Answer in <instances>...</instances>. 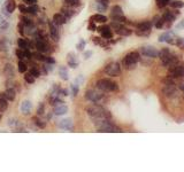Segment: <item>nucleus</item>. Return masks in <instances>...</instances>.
I'll use <instances>...</instances> for the list:
<instances>
[{"instance_id": "obj_1", "label": "nucleus", "mask_w": 184, "mask_h": 172, "mask_svg": "<svg viewBox=\"0 0 184 172\" xmlns=\"http://www.w3.org/2000/svg\"><path fill=\"white\" fill-rule=\"evenodd\" d=\"M85 111L89 116L92 118V120H99V118H107V120H111L112 118V115L108 110H106L104 107H101V105H90L87 106L85 108Z\"/></svg>"}, {"instance_id": "obj_2", "label": "nucleus", "mask_w": 184, "mask_h": 172, "mask_svg": "<svg viewBox=\"0 0 184 172\" xmlns=\"http://www.w3.org/2000/svg\"><path fill=\"white\" fill-rule=\"evenodd\" d=\"M159 57L161 60V63L163 67H172L174 64L178 62V57L177 55L173 54L168 48H162L160 52H159Z\"/></svg>"}, {"instance_id": "obj_3", "label": "nucleus", "mask_w": 184, "mask_h": 172, "mask_svg": "<svg viewBox=\"0 0 184 172\" xmlns=\"http://www.w3.org/2000/svg\"><path fill=\"white\" fill-rule=\"evenodd\" d=\"M140 61V54L137 51L128 53L127 55L123 57L122 60V66H123L127 70H132L136 68V64Z\"/></svg>"}, {"instance_id": "obj_4", "label": "nucleus", "mask_w": 184, "mask_h": 172, "mask_svg": "<svg viewBox=\"0 0 184 172\" xmlns=\"http://www.w3.org/2000/svg\"><path fill=\"white\" fill-rule=\"evenodd\" d=\"M96 86H97L98 90L102 91V92H116V91H119V85L109 78L99 79Z\"/></svg>"}, {"instance_id": "obj_5", "label": "nucleus", "mask_w": 184, "mask_h": 172, "mask_svg": "<svg viewBox=\"0 0 184 172\" xmlns=\"http://www.w3.org/2000/svg\"><path fill=\"white\" fill-rule=\"evenodd\" d=\"M173 78H167L163 79L162 83H163V87H162V94L167 97H175L177 95V88L175 84L172 80Z\"/></svg>"}, {"instance_id": "obj_6", "label": "nucleus", "mask_w": 184, "mask_h": 172, "mask_svg": "<svg viewBox=\"0 0 184 172\" xmlns=\"http://www.w3.org/2000/svg\"><path fill=\"white\" fill-rule=\"evenodd\" d=\"M84 97L87 101H91L93 103H97V105H101L106 100L105 94H102L101 92H98L96 90H87L84 94Z\"/></svg>"}, {"instance_id": "obj_7", "label": "nucleus", "mask_w": 184, "mask_h": 172, "mask_svg": "<svg viewBox=\"0 0 184 172\" xmlns=\"http://www.w3.org/2000/svg\"><path fill=\"white\" fill-rule=\"evenodd\" d=\"M152 29V22L151 21H143L136 24V31L135 34L140 37H147L151 34Z\"/></svg>"}, {"instance_id": "obj_8", "label": "nucleus", "mask_w": 184, "mask_h": 172, "mask_svg": "<svg viewBox=\"0 0 184 172\" xmlns=\"http://www.w3.org/2000/svg\"><path fill=\"white\" fill-rule=\"evenodd\" d=\"M168 77L170 78H181L184 77V62H176V63L169 67Z\"/></svg>"}, {"instance_id": "obj_9", "label": "nucleus", "mask_w": 184, "mask_h": 172, "mask_svg": "<svg viewBox=\"0 0 184 172\" xmlns=\"http://www.w3.org/2000/svg\"><path fill=\"white\" fill-rule=\"evenodd\" d=\"M104 72H105L107 76H112V77H116L121 74V66L120 63L117 62H111L105 67L104 69Z\"/></svg>"}, {"instance_id": "obj_10", "label": "nucleus", "mask_w": 184, "mask_h": 172, "mask_svg": "<svg viewBox=\"0 0 184 172\" xmlns=\"http://www.w3.org/2000/svg\"><path fill=\"white\" fill-rule=\"evenodd\" d=\"M140 53H142L144 56L150 57V59H155V57H159V51L157 48L152 47V46H144V47H142Z\"/></svg>"}, {"instance_id": "obj_11", "label": "nucleus", "mask_w": 184, "mask_h": 172, "mask_svg": "<svg viewBox=\"0 0 184 172\" xmlns=\"http://www.w3.org/2000/svg\"><path fill=\"white\" fill-rule=\"evenodd\" d=\"M99 34H101V38L104 39H112L113 38V32H112V29H111V26L109 25H101V26H98L97 30Z\"/></svg>"}, {"instance_id": "obj_12", "label": "nucleus", "mask_w": 184, "mask_h": 172, "mask_svg": "<svg viewBox=\"0 0 184 172\" xmlns=\"http://www.w3.org/2000/svg\"><path fill=\"white\" fill-rule=\"evenodd\" d=\"M159 41H160V43H168V44L175 45V44H176V38H175L173 32L167 31V32L162 34L161 36L159 37Z\"/></svg>"}, {"instance_id": "obj_13", "label": "nucleus", "mask_w": 184, "mask_h": 172, "mask_svg": "<svg viewBox=\"0 0 184 172\" xmlns=\"http://www.w3.org/2000/svg\"><path fill=\"white\" fill-rule=\"evenodd\" d=\"M180 15V11H176V13H174V11H166L165 13H163V15L161 16L162 19L165 20V23L168 22V26L172 24V23L176 20V16Z\"/></svg>"}, {"instance_id": "obj_14", "label": "nucleus", "mask_w": 184, "mask_h": 172, "mask_svg": "<svg viewBox=\"0 0 184 172\" xmlns=\"http://www.w3.org/2000/svg\"><path fill=\"white\" fill-rule=\"evenodd\" d=\"M49 29H50V36L52 38V40H54V41L59 40V37H60L59 30H58V28H56V24L53 23V21H50L49 22Z\"/></svg>"}, {"instance_id": "obj_15", "label": "nucleus", "mask_w": 184, "mask_h": 172, "mask_svg": "<svg viewBox=\"0 0 184 172\" xmlns=\"http://www.w3.org/2000/svg\"><path fill=\"white\" fill-rule=\"evenodd\" d=\"M67 17L62 14V13H56L53 15V23L56 24V25H64L67 23Z\"/></svg>"}, {"instance_id": "obj_16", "label": "nucleus", "mask_w": 184, "mask_h": 172, "mask_svg": "<svg viewBox=\"0 0 184 172\" xmlns=\"http://www.w3.org/2000/svg\"><path fill=\"white\" fill-rule=\"evenodd\" d=\"M36 48H37L38 52L40 53H47L49 52V45H47V41H43V40H36Z\"/></svg>"}, {"instance_id": "obj_17", "label": "nucleus", "mask_w": 184, "mask_h": 172, "mask_svg": "<svg viewBox=\"0 0 184 172\" xmlns=\"http://www.w3.org/2000/svg\"><path fill=\"white\" fill-rule=\"evenodd\" d=\"M60 13H62L67 19H72L73 16H75L76 11L74 9V7H69V6H64L61 8Z\"/></svg>"}, {"instance_id": "obj_18", "label": "nucleus", "mask_w": 184, "mask_h": 172, "mask_svg": "<svg viewBox=\"0 0 184 172\" xmlns=\"http://www.w3.org/2000/svg\"><path fill=\"white\" fill-rule=\"evenodd\" d=\"M53 112H54V115L56 116H64L68 112V107L64 105H59V106H55L54 109H53Z\"/></svg>"}, {"instance_id": "obj_19", "label": "nucleus", "mask_w": 184, "mask_h": 172, "mask_svg": "<svg viewBox=\"0 0 184 172\" xmlns=\"http://www.w3.org/2000/svg\"><path fill=\"white\" fill-rule=\"evenodd\" d=\"M115 32H116L117 34H120V36L128 37V36H130V34H132V30H130L129 28H125V26H123L122 24H121L119 28H116V29H115Z\"/></svg>"}, {"instance_id": "obj_20", "label": "nucleus", "mask_w": 184, "mask_h": 172, "mask_svg": "<svg viewBox=\"0 0 184 172\" xmlns=\"http://www.w3.org/2000/svg\"><path fill=\"white\" fill-rule=\"evenodd\" d=\"M31 108H32V105H31L30 101H28V100H26V101H23L22 103H21V112H22L23 115H29L31 111Z\"/></svg>"}, {"instance_id": "obj_21", "label": "nucleus", "mask_w": 184, "mask_h": 172, "mask_svg": "<svg viewBox=\"0 0 184 172\" xmlns=\"http://www.w3.org/2000/svg\"><path fill=\"white\" fill-rule=\"evenodd\" d=\"M67 61H68V64H69V67L72 68H76L78 66V61H77V57L74 53H69L67 55Z\"/></svg>"}, {"instance_id": "obj_22", "label": "nucleus", "mask_w": 184, "mask_h": 172, "mask_svg": "<svg viewBox=\"0 0 184 172\" xmlns=\"http://www.w3.org/2000/svg\"><path fill=\"white\" fill-rule=\"evenodd\" d=\"M59 127L61 129H64V130H73V122L72 120H69V118H66V120H62L60 123L58 124Z\"/></svg>"}, {"instance_id": "obj_23", "label": "nucleus", "mask_w": 184, "mask_h": 172, "mask_svg": "<svg viewBox=\"0 0 184 172\" xmlns=\"http://www.w3.org/2000/svg\"><path fill=\"white\" fill-rule=\"evenodd\" d=\"M91 21H93L94 23H106L107 22V17L102 14H94V15L91 16Z\"/></svg>"}, {"instance_id": "obj_24", "label": "nucleus", "mask_w": 184, "mask_h": 172, "mask_svg": "<svg viewBox=\"0 0 184 172\" xmlns=\"http://www.w3.org/2000/svg\"><path fill=\"white\" fill-rule=\"evenodd\" d=\"M8 109V100L5 97V93H0V111H5Z\"/></svg>"}, {"instance_id": "obj_25", "label": "nucleus", "mask_w": 184, "mask_h": 172, "mask_svg": "<svg viewBox=\"0 0 184 172\" xmlns=\"http://www.w3.org/2000/svg\"><path fill=\"white\" fill-rule=\"evenodd\" d=\"M5 93V97H6V99H7L8 101H14L16 97V92L14 88H12V87H9V88H7L6 90V92H4Z\"/></svg>"}, {"instance_id": "obj_26", "label": "nucleus", "mask_w": 184, "mask_h": 172, "mask_svg": "<svg viewBox=\"0 0 184 172\" xmlns=\"http://www.w3.org/2000/svg\"><path fill=\"white\" fill-rule=\"evenodd\" d=\"M4 74L5 76L7 77V78H13V76H14V68L12 64H6L4 67Z\"/></svg>"}, {"instance_id": "obj_27", "label": "nucleus", "mask_w": 184, "mask_h": 172, "mask_svg": "<svg viewBox=\"0 0 184 172\" xmlns=\"http://www.w3.org/2000/svg\"><path fill=\"white\" fill-rule=\"evenodd\" d=\"M92 41H93L96 45L102 46V47H107V45H108V39H104L101 37H93L92 38Z\"/></svg>"}, {"instance_id": "obj_28", "label": "nucleus", "mask_w": 184, "mask_h": 172, "mask_svg": "<svg viewBox=\"0 0 184 172\" xmlns=\"http://www.w3.org/2000/svg\"><path fill=\"white\" fill-rule=\"evenodd\" d=\"M16 8V1L15 0H7L6 1V11H8V14H12L15 11Z\"/></svg>"}, {"instance_id": "obj_29", "label": "nucleus", "mask_w": 184, "mask_h": 172, "mask_svg": "<svg viewBox=\"0 0 184 172\" xmlns=\"http://www.w3.org/2000/svg\"><path fill=\"white\" fill-rule=\"evenodd\" d=\"M120 15H123V11H122V8H121L119 5L113 6L112 11H111V17H112V16H120Z\"/></svg>"}, {"instance_id": "obj_30", "label": "nucleus", "mask_w": 184, "mask_h": 172, "mask_svg": "<svg viewBox=\"0 0 184 172\" xmlns=\"http://www.w3.org/2000/svg\"><path fill=\"white\" fill-rule=\"evenodd\" d=\"M154 26L157 28V29H161L162 26H163V24H165V20L162 19V17H160V16H157V17H154Z\"/></svg>"}, {"instance_id": "obj_31", "label": "nucleus", "mask_w": 184, "mask_h": 172, "mask_svg": "<svg viewBox=\"0 0 184 172\" xmlns=\"http://www.w3.org/2000/svg\"><path fill=\"white\" fill-rule=\"evenodd\" d=\"M17 45H19V48H21V49L29 48V43H28V40L24 39V38H20L19 40H17Z\"/></svg>"}, {"instance_id": "obj_32", "label": "nucleus", "mask_w": 184, "mask_h": 172, "mask_svg": "<svg viewBox=\"0 0 184 172\" xmlns=\"http://www.w3.org/2000/svg\"><path fill=\"white\" fill-rule=\"evenodd\" d=\"M60 90L61 87L58 84H54L51 88V97H60Z\"/></svg>"}, {"instance_id": "obj_33", "label": "nucleus", "mask_w": 184, "mask_h": 172, "mask_svg": "<svg viewBox=\"0 0 184 172\" xmlns=\"http://www.w3.org/2000/svg\"><path fill=\"white\" fill-rule=\"evenodd\" d=\"M64 4L66 6H69V7H78L79 4H81V1L79 0H64Z\"/></svg>"}, {"instance_id": "obj_34", "label": "nucleus", "mask_w": 184, "mask_h": 172, "mask_svg": "<svg viewBox=\"0 0 184 172\" xmlns=\"http://www.w3.org/2000/svg\"><path fill=\"white\" fill-rule=\"evenodd\" d=\"M32 120H34V123L36 124V125H37L39 129H45L46 123H45V122H43L40 118H38V117H34V118H32Z\"/></svg>"}, {"instance_id": "obj_35", "label": "nucleus", "mask_w": 184, "mask_h": 172, "mask_svg": "<svg viewBox=\"0 0 184 172\" xmlns=\"http://www.w3.org/2000/svg\"><path fill=\"white\" fill-rule=\"evenodd\" d=\"M60 77L64 80H68V69H67V67H61L60 68Z\"/></svg>"}, {"instance_id": "obj_36", "label": "nucleus", "mask_w": 184, "mask_h": 172, "mask_svg": "<svg viewBox=\"0 0 184 172\" xmlns=\"http://www.w3.org/2000/svg\"><path fill=\"white\" fill-rule=\"evenodd\" d=\"M19 72H21V74H24V72H26V70H28V66H26V62H23L22 60H20L19 62Z\"/></svg>"}, {"instance_id": "obj_37", "label": "nucleus", "mask_w": 184, "mask_h": 172, "mask_svg": "<svg viewBox=\"0 0 184 172\" xmlns=\"http://www.w3.org/2000/svg\"><path fill=\"white\" fill-rule=\"evenodd\" d=\"M38 11H39V8L37 5H29V7H28V13H30L31 15H36Z\"/></svg>"}, {"instance_id": "obj_38", "label": "nucleus", "mask_w": 184, "mask_h": 172, "mask_svg": "<svg viewBox=\"0 0 184 172\" xmlns=\"http://www.w3.org/2000/svg\"><path fill=\"white\" fill-rule=\"evenodd\" d=\"M21 22L24 24V26H34V21H31L26 16H21Z\"/></svg>"}, {"instance_id": "obj_39", "label": "nucleus", "mask_w": 184, "mask_h": 172, "mask_svg": "<svg viewBox=\"0 0 184 172\" xmlns=\"http://www.w3.org/2000/svg\"><path fill=\"white\" fill-rule=\"evenodd\" d=\"M170 4V6L173 8H182L184 7V2L183 1H181V0H174V1H172V2H169Z\"/></svg>"}, {"instance_id": "obj_40", "label": "nucleus", "mask_w": 184, "mask_h": 172, "mask_svg": "<svg viewBox=\"0 0 184 172\" xmlns=\"http://www.w3.org/2000/svg\"><path fill=\"white\" fill-rule=\"evenodd\" d=\"M24 80H26L28 84H34L35 80H36V78H35L34 76L31 75L30 72H28V74H26V75H24Z\"/></svg>"}, {"instance_id": "obj_41", "label": "nucleus", "mask_w": 184, "mask_h": 172, "mask_svg": "<svg viewBox=\"0 0 184 172\" xmlns=\"http://www.w3.org/2000/svg\"><path fill=\"white\" fill-rule=\"evenodd\" d=\"M29 72H30L31 75L34 76L35 78H38V77L40 76V71L38 70V68H36V67H32V68H31Z\"/></svg>"}, {"instance_id": "obj_42", "label": "nucleus", "mask_w": 184, "mask_h": 172, "mask_svg": "<svg viewBox=\"0 0 184 172\" xmlns=\"http://www.w3.org/2000/svg\"><path fill=\"white\" fill-rule=\"evenodd\" d=\"M155 2L159 8H163L169 4V0H155Z\"/></svg>"}, {"instance_id": "obj_43", "label": "nucleus", "mask_w": 184, "mask_h": 172, "mask_svg": "<svg viewBox=\"0 0 184 172\" xmlns=\"http://www.w3.org/2000/svg\"><path fill=\"white\" fill-rule=\"evenodd\" d=\"M6 49H7V40H6V38H2V39H0V52L6 51Z\"/></svg>"}, {"instance_id": "obj_44", "label": "nucleus", "mask_w": 184, "mask_h": 172, "mask_svg": "<svg viewBox=\"0 0 184 172\" xmlns=\"http://www.w3.org/2000/svg\"><path fill=\"white\" fill-rule=\"evenodd\" d=\"M70 88H72V94H73V97H76V95L78 94L79 86H78V85H76V84H73V85L70 86Z\"/></svg>"}, {"instance_id": "obj_45", "label": "nucleus", "mask_w": 184, "mask_h": 172, "mask_svg": "<svg viewBox=\"0 0 184 172\" xmlns=\"http://www.w3.org/2000/svg\"><path fill=\"white\" fill-rule=\"evenodd\" d=\"M15 54H16V56H17V57H19L20 60H23V59H24V57H26V55H24V49H21V48L16 49Z\"/></svg>"}, {"instance_id": "obj_46", "label": "nucleus", "mask_w": 184, "mask_h": 172, "mask_svg": "<svg viewBox=\"0 0 184 172\" xmlns=\"http://www.w3.org/2000/svg\"><path fill=\"white\" fill-rule=\"evenodd\" d=\"M34 56L37 59V60L39 61H44L45 62V59H46V56L44 55V53H40V52H38V53H35Z\"/></svg>"}, {"instance_id": "obj_47", "label": "nucleus", "mask_w": 184, "mask_h": 172, "mask_svg": "<svg viewBox=\"0 0 184 172\" xmlns=\"http://www.w3.org/2000/svg\"><path fill=\"white\" fill-rule=\"evenodd\" d=\"M84 47H85V40L84 39H79L78 44L76 45V48L78 49V51H83Z\"/></svg>"}, {"instance_id": "obj_48", "label": "nucleus", "mask_w": 184, "mask_h": 172, "mask_svg": "<svg viewBox=\"0 0 184 172\" xmlns=\"http://www.w3.org/2000/svg\"><path fill=\"white\" fill-rule=\"evenodd\" d=\"M8 125L11 127H13V129H16V127L19 126V120H9V122H8Z\"/></svg>"}, {"instance_id": "obj_49", "label": "nucleus", "mask_w": 184, "mask_h": 172, "mask_svg": "<svg viewBox=\"0 0 184 172\" xmlns=\"http://www.w3.org/2000/svg\"><path fill=\"white\" fill-rule=\"evenodd\" d=\"M44 110H45V107H44L43 103H40V105L38 106V109H37V115L38 116H41V115L44 114Z\"/></svg>"}, {"instance_id": "obj_50", "label": "nucleus", "mask_w": 184, "mask_h": 172, "mask_svg": "<svg viewBox=\"0 0 184 172\" xmlns=\"http://www.w3.org/2000/svg\"><path fill=\"white\" fill-rule=\"evenodd\" d=\"M87 29H89L90 31H96V30H97L96 23H94L93 21H91V20H90V22H89V25H87Z\"/></svg>"}, {"instance_id": "obj_51", "label": "nucleus", "mask_w": 184, "mask_h": 172, "mask_svg": "<svg viewBox=\"0 0 184 172\" xmlns=\"http://www.w3.org/2000/svg\"><path fill=\"white\" fill-rule=\"evenodd\" d=\"M19 9H20V11H21V14H26V13H28V7H26V6H24L23 4L20 5Z\"/></svg>"}, {"instance_id": "obj_52", "label": "nucleus", "mask_w": 184, "mask_h": 172, "mask_svg": "<svg viewBox=\"0 0 184 172\" xmlns=\"http://www.w3.org/2000/svg\"><path fill=\"white\" fill-rule=\"evenodd\" d=\"M45 62H46V63H49V64H54V63H55V60H54V57H51V56H46Z\"/></svg>"}, {"instance_id": "obj_53", "label": "nucleus", "mask_w": 184, "mask_h": 172, "mask_svg": "<svg viewBox=\"0 0 184 172\" xmlns=\"http://www.w3.org/2000/svg\"><path fill=\"white\" fill-rule=\"evenodd\" d=\"M19 32L21 36H24V24L22 22H20L19 24Z\"/></svg>"}, {"instance_id": "obj_54", "label": "nucleus", "mask_w": 184, "mask_h": 172, "mask_svg": "<svg viewBox=\"0 0 184 172\" xmlns=\"http://www.w3.org/2000/svg\"><path fill=\"white\" fill-rule=\"evenodd\" d=\"M24 4L26 5H37V0H22Z\"/></svg>"}, {"instance_id": "obj_55", "label": "nucleus", "mask_w": 184, "mask_h": 172, "mask_svg": "<svg viewBox=\"0 0 184 172\" xmlns=\"http://www.w3.org/2000/svg\"><path fill=\"white\" fill-rule=\"evenodd\" d=\"M84 82V78H83V76H79V77H77V78H76V85H81V84H82V83Z\"/></svg>"}, {"instance_id": "obj_56", "label": "nucleus", "mask_w": 184, "mask_h": 172, "mask_svg": "<svg viewBox=\"0 0 184 172\" xmlns=\"http://www.w3.org/2000/svg\"><path fill=\"white\" fill-rule=\"evenodd\" d=\"M62 95V97H67L68 95V90H66V88H61L60 90V97Z\"/></svg>"}, {"instance_id": "obj_57", "label": "nucleus", "mask_w": 184, "mask_h": 172, "mask_svg": "<svg viewBox=\"0 0 184 172\" xmlns=\"http://www.w3.org/2000/svg\"><path fill=\"white\" fill-rule=\"evenodd\" d=\"M91 55H92V52H91V51H89V52H85V53H84V57H85V59H89V57H90Z\"/></svg>"}, {"instance_id": "obj_58", "label": "nucleus", "mask_w": 184, "mask_h": 172, "mask_svg": "<svg viewBox=\"0 0 184 172\" xmlns=\"http://www.w3.org/2000/svg\"><path fill=\"white\" fill-rule=\"evenodd\" d=\"M180 90L182 91V92H184V83H182V84H180Z\"/></svg>"}, {"instance_id": "obj_59", "label": "nucleus", "mask_w": 184, "mask_h": 172, "mask_svg": "<svg viewBox=\"0 0 184 172\" xmlns=\"http://www.w3.org/2000/svg\"><path fill=\"white\" fill-rule=\"evenodd\" d=\"M2 23H4V20H2V19H1V17H0V25H1Z\"/></svg>"}, {"instance_id": "obj_60", "label": "nucleus", "mask_w": 184, "mask_h": 172, "mask_svg": "<svg viewBox=\"0 0 184 172\" xmlns=\"http://www.w3.org/2000/svg\"><path fill=\"white\" fill-rule=\"evenodd\" d=\"M181 26H184V21H183V22H182V23H181L180 25H178V28H181Z\"/></svg>"}, {"instance_id": "obj_61", "label": "nucleus", "mask_w": 184, "mask_h": 172, "mask_svg": "<svg viewBox=\"0 0 184 172\" xmlns=\"http://www.w3.org/2000/svg\"><path fill=\"white\" fill-rule=\"evenodd\" d=\"M0 118H1V112H0Z\"/></svg>"}, {"instance_id": "obj_62", "label": "nucleus", "mask_w": 184, "mask_h": 172, "mask_svg": "<svg viewBox=\"0 0 184 172\" xmlns=\"http://www.w3.org/2000/svg\"><path fill=\"white\" fill-rule=\"evenodd\" d=\"M183 99H184V92H183Z\"/></svg>"}, {"instance_id": "obj_63", "label": "nucleus", "mask_w": 184, "mask_h": 172, "mask_svg": "<svg viewBox=\"0 0 184 172\" xmlns=\"http://www.w3.org/2000/svg\"><path fill=\"white\" fill-rule=\"evenodd\" d=\"M183 43H184V39H183Z\"/></svg>"}]
</instances>
